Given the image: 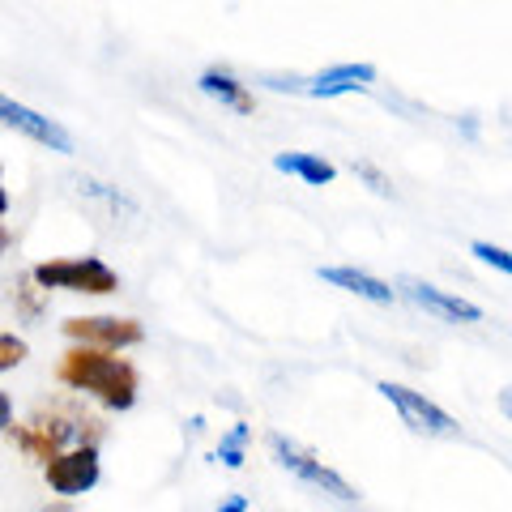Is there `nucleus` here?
I'll return each mask as SVG.
<instances>
[{"instance_id":"16","label":"nucleus","mask_w":512,"mask_h":512,"mask_svg":"<svg viewBox=\"0 0 512 512\" xmlns=\"http://www.w3.org/2000/svg\"><path fill=\"white\" fill-rule=\"evenodd\" d=\"M30 355V346L18 338V333H0V372H13V367H22Z\"/></svg>"},{"instance_id":"22","label":"nucleus","mask_w":512,"mask_h":512,"mask_svg":"<svg viewBox=\"0 0 512 512\" xmlns=\"http://www.w3.org/2000/svg\"><path fill=\"white\" fill-rule=\"evenodd\" d=\"M500 410H504V419H512V389L500 393Z\"/></svg>"},{"instance_id":"7","label":"nucleus","mask_w":512,"mask_h":512,"mask_svg":"<svg viewBox=\"0 0 512 512\" xmlns=\"http://www.w3.org/2000/svg\"><path fill=\"white\" fill-rule=\"evenodd\" d=\"M64 338H73L77 346H94V350H124L146 342V329L133 316H69L64 320Z\"/></svg>"},{"instance_id":"2","label":"nucleus","mask_w":512,"mask_h":512,"mask_svg":"<svg viewBox=\"0 0 512 512\" xmlns=\"http://www.w3.org/2000/svg\"><path fill=\"white\" fill-rule=\"evenodd\" d=\"M86 427L90 431H99V423L94 419H82V414H73V410H60V406H52V410H35L26 423H18V427H9V436H13V444L22 448V453H30L35 461H56L60 453H69V440L73 436H86Z\"/></svg>"},{"instance_id":"13","label":"nucleus","mask_w":512,"mask_h":512,"mask_svg":"<svg viewBox=\"0 0 512 512\" xmlns=\"http://www.w3.org/2000/svg\"><path fill=\"white\" fill-rule=\"evenodd\" d=\"M274 167L286 171V175H299V180L312 184V188H325V184H333V175H338V167H333L329 158L303 154V150H282V154H274Z\"/></svg>"},{"instance_id":"8","label":"nucleus","mask_w":512,"mask_h":512,"mask_svg":"<svg viewBox=\"0 0 512 512\" xmlns=\"http://www.w3.org/2000/svg\"><path fill=\"white\" fill-rule=\"evenodd\" d=\"M99 474V444H73L69 453L43 466V483L56 495H86L90 487H99Z\"/></svg>"},{"instance_id":"11","label":"nucleus","mask_w":512,"mask_h":512,"mask_svg":"<svg viewBox=\"0 0 512 512\" xmlns=\"http://www.w3.org/2000/svg\"><path fill=\"white\" fill-rule=\"evenodd\" d=\"M316 278H325L329 286H342V291L359 295V299H372V303H393L397 299V291L389 282H380L376 274H363V269H355V265H320Z\"/></svg>"},{"instance_id":"23","label":"nucleus","mask_w":512,"mask_h":512,"mask_svg":"<svg viewBox=\"0 0 512 512\" xmlns=\"http://www.w3.org/2000/svg\"><path fill=\"white\" fill-rule=\"evenodd\" d=\"M9 214V192H5V180H0V218Z\"/></svg>"},{"instance_id":"19","label":"nucleus","mask_w":512,"mask_h":512,"mask_svg":"<svg viewBox=\"0 0 512 512\" xmlns=\"http://www.w3.org/2000/svg\"><path fill=\"white\" fill-rule=\"evenodd\" d=\"M13 427V402H9V393H0V431H9Z\"/></svg>"},{"instance_id":"21","label":"nucleus","mask_w":512,"mask_h":512,"mask_svg":"<svg viewBox=\"0 0 512 512\" xmlns=\"http://www.w3.org/2000/svg\"><path fill=\"white\" fill-rule=\"evenodd\" d=\"M9 244H13V231L5 227V222H0V256H5V252H9Z\"/></svg>"},{"instance_id":"3","label":"nucleus","mask_w":512,"mask_h":512,"mask_svg":"<svg viewBox=\"0 0 512 512\" xmlns=\"http://www.w3.org/2000/svg\"><path fill=\"white\" fill-rule=\"evenodd\" d=\"M39 291H73V295H116L120 274L99 256H60V261H39L30 269Z\"/></svg>"},{"instance_id":"5","label":"nucleus","mask_w":512,"mask_h":512,"mask_svg":"<svg viewBox=\"0 0 512 512\" xmlns=\"http://www.w3.org/2000/svg\"><path fill=\"white\" fill-rule=\"evenodd\" d=\"M380 389V397L389 402L397 414H402V423L414 431V436H457V419L448 410H440L436 402H427L423 393H414V389H406V384H397V380H380L376 384Z\"/></svg>"},{"instance_id":"20","label":"nucleus","mask_w":512,"mask_h":512,"mask_svg":"<svg viewBox=\"0 0 512 512\" xmlns=\"http://www.w3.org/2000/svg\"><path fill=\"white\" fill-rule=\"evenodd\" d=\"M218 512H248V500H244V495H231V500L218 504Z\"/></svg>"},{"instance_id":"1","label":"nucleus","mask_w":512,"mask_h":512,"mask_svg":"<svg viewBox=\"0 0 512 512\" xmlns=\"http://www.w3.org/2000/svg\"><path fill=\"white\" fill-rule=\"evenodd\" d=\"M60 384H69L77 393L99 397L107 410H133L137 402V367L128 359H116L111 350H94V346H69L56 367Z\"/></svg>"},{"instance_id":"17","label":"nucleus","mask_w":512,"mask_h":512,"mask_svg":"<svg viewBox=\"0 0 512 512\" xmlns=\"http://www.w3.org/2000/svg\"><path fill=\"white\" fill-rule=\"evenodd\" d=\"M350 171H355L359 180H367V188H372L376 197H393V184H389V175H384L380 167H372V163H367V158H355V163H350Z\"/></svg>"},{"instance_id":"14","label":"nucleus","mask_w":512,"mask_h":512,"mask_svg":"<svg viewBox=\"0 0 512 512\" xmlns=\"http://www.w3.org/2000/svg\"><path fill=\"white\" fill-rule=\"evenodd\" d=\"M218 461L227 470H239L248 461V427L244 423H235L227 436H222V444H218Z\"/></svg>"},{"instance_id":"6","label":"nucleus","mask_w":512,"mask_h":512,"mask_svg":"<svg viewBox=\"0 0 512 512\" xmlns=\"http://www.w3.org/2000/svg\"><path fill=\"white\" fill-rule=\"evenodd\" d=\"M372 82H376V64H333V69L316 73V77H265V86L312 94V99H338V94L367 90Z\"/></svg>"},{"instance_id":"18","label":"nucleus","mask_w":512,"mask_h":512,"mask_svg":"<svg viewBox=\"0 0 512 512\" xmlns=\"http://www.w3.org/2000/svg\"><path fill=\"white\" fill-rule=\"evenodd\" d=\"M18 312H22L26 320H35V316L43 312V291L35 286V278H22V282H18Z\"/></svg>"},{"instance_id":"15","label":"nucleus","mask_w":512,"mask_h":512,"mask_svg":"<svg viewBox=\"0 0 512 512\" xmlns=\"http://www.w3.org/2000/svg\"><path fill=\"white\" fill-rule=\"evenodd\" d=\"M470 256H478L483 265L500 269V274H508V278H512V252H508V248L487 244V239H474V244H470Z\"/></svg>"},{"instance_id":"12","label":"nucleus","mask_w":512,"mask_h":512,"mask_svg":"<svg viewBox=\"0 0 512 512\" xmlns=\"http://www.w3.org/2000/svg\"><path fill=\"white\" fill-rule=\"evenodd\" d=\"M210 99H218L222 107H231V111H239V116H252L256 111V99H252V90L239 82L235 73H227V69H205L201 73V82H197Z\"/></svg>"},{"instance_id":"9","label":"nucleus","mask_w":512,"mask_h":512,"mask_svg":"<svg viewBox=\"0 0 512 512\" xmlns=\"http://www.w3.org/2000/svg\"><path fill=\"white\" fill-rule=\"evenodd\" d=\"M0 124L18 128V133H26L30 141H39V146L56 150V154H73L77 150V141H73V133L64 124L39 116L35 107H22L18 99H5V94H0Z\"/></svg>"},{"instance_id":"10","label":"nucleus","mask_w":512,"mask_h":512,"mask_svg":"<svg viewBox=\"0 0 512 512\" xmlns=\"http://www.w3.org/2000/svg\"><path fill=\"white\" fill-rule=\"evenodd\" d=\"M397 291H402L414 308H423V312L440 316V320H466V325H478V320H483V308H478V303L461 299V295H448V291H440V286H431V282L402 278L397 282Z\"/></svg>"},{"instance_id":"4","label":"nucleus","mask_w":512,"mask_h":512,"mask_svg":"<svg viewBox=\"0 0 512 512\" xmlns=\"http://www.w3.org/2000/svg\"><path fill=\"white\" fill-rule=\"evenodd\" d=\"M269 453H274L278 466H282L286 474H295L299 483L325 491V495H333V500H342V504H355V500H359V491L350 487L333 466H325V461H320L312 448H303L299 440H291V436H269Z\"/></svg>"}]
</instances>
